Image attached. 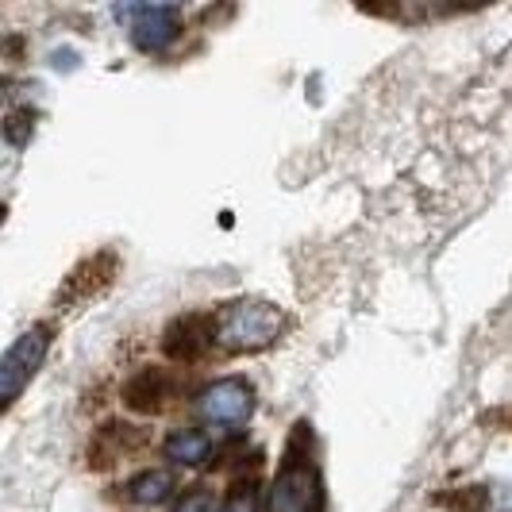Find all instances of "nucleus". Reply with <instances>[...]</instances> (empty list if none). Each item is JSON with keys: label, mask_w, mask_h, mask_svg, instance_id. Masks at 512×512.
I'll list each match as a JSON object with an SVG mask.
<instances>
[{"label": "nucleus", "mask_w": 512, "mask_h": 512, "mask_svg": "<svg viewBox=\"0 0 512 512\" xmlns=\"http://www.w3.org/2000/svg\"><path fill=\"white\" fill-rule=\"evenodd\" d=\"M312 436L308 424L293 428V439L285 447V462L270 486L266 509L270 512H320L324 509V486H320V470L312 462Z\"/></svg>", "instance_id": "f257e3e1"}, {"label": "nucleus", "mask_w": 512, "mask_h": 512, "mask_svg": "<svg viewBox=\"0 0 512 512\" xmlns=\"http://www.w3.org/2000/svg\"><path fill=\"white\" fill-rule=\"evenodd\" d=\"M285 332V312L270 301H239L220 316V343L228 351H262Z\"/></svg>", "instance_id": "f03ea898"}, {"label": "nucleus", "mask_w": 512, "mask_h": 512, "mask_svg": "<svg viewBox=\"0 0 512 512\" xmlns=\"http://www.w3.org/2000/svg\"><path fill=\"white\" fill-rule=\"evenodd\" d=\"M47 347H51V328H43V324L24 332L8 347V355L0 362V397H4V405H12L24 393V385L35 378V370L47 359Z\"/></svg>", "instance_id": "7ed1b4c3"}, {"label": "nucleus", "mask_w": 512, "mask_h": 512, "mask_svg": "<svg viewBox=\"0 0 512 512\" xmlns=\"http://www.w3.org/2000/svg\"><path fill=\"white\" fill-rule=\"evenodd\" d=\"M216 339H220L216 312H185L178 320H170V328L162 332V355L174 362H197Z\"/></svg>", "instance_id": "20e7f679"}, {"label": "nucleus", "mask_w": 512, "mask_h": 512, "mask_svg": "<svg viewBox=\"0 0 512 512\" xmlns=\"http://www.w3.org/2000/svg\"><path fill=\"white\" fill-rule=\"evenodd\" d=\"M197 412L205 416L208 424H220V428L247 424L251 412H255V389L243 378H220L197 397Z\"/></svg>", "instance_id": "39448f33"}, {"label": "nucleus", "mask_w": 512, "mask_h": 512, "mask_svg": "<svg viewBox=\"0 0 512 512\" xmlns=\"http://www.w3.org/2000/svg\"><path fill=\"white\" fill-rule=\"evenodd\" d=\"M131 20V43L139 51L158 54L178 39V8L174 4H147V8H120V20Z\"/></svg>", "instance_id": "423d86ee"}, {"label": "nucleus", "mask_w": 512, "mask_h": 512, "mask_svg": "<svg viewBox=\"0 0 512 512\" xmlns=\"http://www.w3.org/2000/svg\"><path fill=\"white\" fill-rule=\"evenodd\" d=\"M174 374L170 370H154V366H143V370H135L124 385V405L131 412H143V416H154V412H162L170 405V397H174Z\"/></svg>", "instance_id": "0eeeda50"}, {"label": "nucleus", "mask_w": 512, "mask_h": 512, "mask_svg": "<svg viewBox=\"0 0 512 512\" xmlns=\"http://www.w3.org/2000/svg\"><path fill=\"white\" fill-rule=\"evenodd\" d=\"M116 270H120V262H116V255H112V251H101V255L85 258L74 274L66 278V289H62V297H58V301L77 305V301L101 297L104 289L112 285V278H116Z\"/></svg>", "instance_id": "6e6552de"}, {"label": "nucleus", "mask_w": 512, "mask_h": 512, "mask_svg": "<svg viewBox=\"0 0 512 512\" xmlns=\"http://www.w3.org/2000/svg\"><path fill=\"white\" fill-rule=\"evenodd\" d=\"M135 443H139V428H131L124 420H112V424H104L101 432L93 436V443H89V466L104 470V466L124 459Z\"/></svg>", "instance_id": "1a4fd4ad"}, {"label": "nucleus", "mask_w": 512, "mask_h": 512, "mask_svg": "<svg viewBox=\"0 0 512 512\" xmlns=\"http://www.w3.org/2000/svg\"><path fill=\"white\" fill-rule=\"evenodd\" d=\"M162 451H166L170 462L197 470V466H205L208 455H212V436H208V432H197V428H181V432H170V436H166Z\"/></svg>", "instance_id": "9d476101"}, {"label": "nucleus", "mask_w": 512, "mask_h": 512, "mask_svg": "<svg viewBox=\"0 0 512 512\" xmlns=\"http://www.w3.org/2000/svg\"><path fill=\"white\" fill-rule=\"evenodd\" d=\"M170 493H174V474L170 470H143L124 486V497L135 505H162V501H170Z\"/></svg>", "instance_id": "9b49d317"}, {"label": "nucleus", "mask_w": 512, "mask_h": 512, "mask_svg": "<svg viewBox=\"0 0 512 512\" xmlns=\"http://www.w3.org/2000/svg\"><path fill=\"white\" fill-rule=\"evenodd\" d=\"M436 505H443V509H455V512H486L489 509V493L482 486L455 489V493H443V497H436Z\"/></svg>", "instance_id": "f8f14e48"}, {"label": "nucleus", "mask_w": 512, "mask_h": 512, "mask_svg": "<svg viewBox=\"0 0 512 512\" xmlns=\"http://www.w3.org/2000/svg\"><path fill=\"white\" fill-rule=\"evenodd\" d=\"M31 131H35V112L31 108H12L8 120H4V139L12 147H24L27 139H31Z\"/></svg>", "instance_id": "ddd939ff"}, {"label": "nucleus", "mask_w": 512, "mask_h": 512, "mask_svg": "<svg viewBox=\"0 0 512 512\" xmlns=\"http://www.w3.org/2000/svg\"><path fill=\"white\" fill-rule=\"evenodd\" d=\"M216 512H258V486L255 482H235Z\"/></svg>", "instance_id": "4468645a"}, {"label": "nucleus", "mask_w": 512, "mask_h": 512, "mask_svg": "<svg viewBox=\"0 0 512 512\" xmlns=\"http://www.w3.org/2000/svg\"><path fill=\"white\" fill-rule=\"evenodd\" d=\"M174 512H216V505H212V493L197 489V493H189Z\"/></svg>", "instance_id": "2eb2a0df"}]
</instances>
